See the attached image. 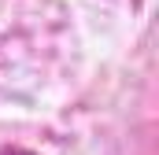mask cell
I'll return each mask as SVG.
<instances>
[{"mask_svg": "<svg viewBox=\"0 0 159 155\" xmlns=\"http://www.w3.org/2000/svg\"><path fill=\"white\" fill-rule=\"evenodd\" d=\"M4 155H34V152H4Z\"/></svg>", "mask_w": 159, "mask_h": 155, "instance_id": "cell-1", "label": "cell"}]
</instances>
